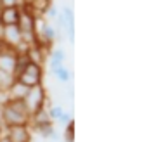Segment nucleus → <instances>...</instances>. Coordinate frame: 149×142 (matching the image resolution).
Here are the masks:
<instances>
[{
  "mask_svg": "<svg viewBox=\"0 0 149 142\" xmlns=\"http://www.w3.org/2000/svg\"><path fill=\"white\" fill-rule=\"evenodd\" d=\"M2 125L3 128L14 125H30V114L23 99H7L2 102Z\"/></svg>",
  "mask_w": 149,
  "mask_h": 142,
  "instance_id": "nucleus-1",
  "label": "nucleus"
},
{
  "mask_svg": "<svg viewBox=\"0 0 149 142\" xmlns=\"http://www.w3.org/2000/svg\"><path fill=\"white\" fill-rule=\"evenodd\" d=\"M24 106L28 109V114H35L40 109H43L47 104V94H45V88L43 85H35V87H30L24 99H23Z\"/></svg>",
  "mask_w": 149,
  "mask_h": 142,
  "instance_id": "nucleus-2",
  "label": "nucleus"
},
{
  "mask_svg": "<svg viewBox=\"0 0 149 142\" xmlns=\"http://www.w3.org/2000/svg\"><path fill=\"white\" fill-rule=\"evenodd\" d=\"M23 85L26 87H35V85H42V80H43V70L40 64L35 63H28L26 68L17 74V78Z\"/></svg>",
  "mask_w": 149,
  "mask_h": 142,
  "instance_id": "nucleus-3",
  "label": "nucleus"
},
{
  "mask_svg": "<svg viewBox=\"0 0 149 142\" xmlns=\"http://www.w3.org/2000/svg\"><path fill=\"white\" fill-rule=\"evenodd\" d=\"M0 38L2 42H5L7 45L17 49L21 52V45H23V33L19 30L17 24H10V26H0Z\"/></svg>",
  "mask_w": 149,
  "mask_h": 142,
  "instance_id": "nucleus-4",
  "label": "nucleus"
},
{
  "mask_svg": "<svg viewBox=\"0 0 149 142\" xmlns=\"http://www.w3.org/2000/svg\"><path fill=\"white\" fill-rule=\"evenodd\" d=\"M3 135H5L10 142H31V130H30V125L5 127Z\"/></svg>",
  "mask_w": 149,
  "mask_h": 142,
  "instance_id": "nucleus-5",
  "label": "nucleus"
},
{
  "mask_svg": "<svg viewBox=\"0 0 149 142\" xmlns=\"http://www.w3.org/2000/svg\"><path fill=\"white\" fill-rule=\"evenodd\" d=\"M21 16V7H3L0 9V26L17 24Z\"/></svg>",
  "mask_w": 149,
  "mask_h": 142,
  "instance_id": "nucleus-6",
  "label": "nucleus"
},
{
  "mask_svg": "<svg viewBox=\"0 0 149 142\" xmlns=\"http://www.w3.org/2000/svg\"><path fill=\"white\" fill-rule=\"evenodd\" d=\"M61 14L64 17V24H66V30L64 31L68 35V40H70V43H73L74 42V12L70 5H64L61 9Z\"/></svg>",
  "mask_w": 149,
  "mask_h": 142,
  "instance_id": "nucleus-7",
  "label": "nucleus"
},
{
  "mask_svg": "<svg viewBox=\"0 0 149 142\" xmlns=\"http://www.w3.org/2000/svg\"><path fill=\"white\" fill-rule=\"evenodd\" d=\"M28 88H30V87H26V85H23L19 80H16V81L9 87V90H7V99H24Z\"/></svg>",
  "mask_w": 149,
  "mask_h": 142,
  "instance_id": "nucleus-8",
  "label": "nucleus"
},
{
  "mask_svg": "<svg viewBox=\"0 0 149 142\" xmlns=\"http://www.w3.org/2000/svg\"><path fill=\"white\" fill-rule=\"evenodd\" d=\"M64 59H66V52H64V49H56V50H52V54H50V59H49L50 73L56 70V68L63 66V64H64Z\"/></svg>",
  "mask_w": 149,
  "mask_h": 142,
  "instance_id": "nucleus-9",
  "label": "nucleus"
},
{
  "mask_svg": "<svg viewBox=\"0 0 149 142\" xmlns=\"http://www.w3.org/2000/svg\"><path fill=\"white\" fill-rule=\"evenodd\" d=\"M35 132H37L38 135L43 139V141H49L54 134H56V127L52 125V121H49V123H43V125H38L33 128Z\"/></svg>",
  "mask_w": 149,
  "mask_h": 142,
  "instance_id": "nucleus-10",
  "label": "nucleus"
},
{
  "mask_svg": "<svg viewBox=\"0 0 149 142\" xmlns=\"http://www.w3.org/2000/svg\"><path fill=\"white\" fill-rule=\"evenodd\" d=\"M16 81V76L14 73H9V71H2L0 70V92H7L9 87Z\"/></svg>",
  "mask_w": 149,
  "mask_h": 142,
  "instance_id": "nucleus-11",
  "label": "nucleus"
},
{
  "mask_svg": "<svg viewBox=\"0 0 149 142\" xmlns=\"http://www.w3.org/2000/svg\"><path fill=\"white\" fill-rule=\"evenodd\" d=\"M50 74H54L61 83H70V81H71V71L68 70L64 64H63V66H59V68H56Z\"/></svg>",
  "mask_w": 149,
  "mask_h": 142,
  "instance_id": "nucleus-12",
  "label": "nucleus"
},
{
  "mask_svg": "<svg viewBox=\"0 0 149 142\" xmlns=\"http://www.w3.org/2000/svg\"><path fill=\"white\" fill-rule=\"evenodd\" d=\"M63 141L64 142H74V121L68 123L63 134Z\"/></svg>",
  "mask_w": 149,
  "mask_h": 142,
  "instance_id": "nucleus-13",
  "label": "nucleus"
},
{
  "mask_svg": "<svg viewBox=\"0 0 149 142\" xmlns=\"http://www.w3.org/2000/svg\"><path fill=\"white\" fill-rule=\"evenodd\" d=\"M63 107L61 106H50L49 109H47V113H49V118L52 120V121H56V120H59V116L63 114Z\"/></svg>",
  "mask_w": 149,
  "mask_h": 142,
  "instance_id": "nucleus-14",
  "label": "nucleus"
},
{
  "mask_svg": "<svg viewBox=\"0 0 149 142\" xmlns=\"http://www.w3.org/2000/svg\"><path fill=\"white\" fill-rule=\"evenodd\" d=\"M23 0H0V9L3 7H23Z\"/></svg>",
  "mask_w": 149,
  "mask_h": 142,
  "instance_id": "nucleus-15",
  "label": "nucleus"
},
{
  "mask_svg": "<svg viewBox=\"0 0 149 142\" xmlns=\"http://www.w3.org/2000/svg\"><path fill=\"white\" fill-rule=\"evenodd\" d=\"M59 12H57V7L54 5V3H50L49 7H47V10L43 12V16L47 17V19H56V16H57Z\"/></svg>",
  "mask_w": 149,
  "mask_h": 142,
  "instance_id": "nucleus-16",
  "label": "nucleus"
},
{
  "mask_svg": "<svg viewBox=\"0 0 149 142\" xmlns=\"http://www.w3.org/2000/svg\"><path fill=\"white\" fill-rule=\"evenodd\" d=\"M63 127H66L68 123H71L73 121V118H71V113H66V111H63V114L59 116V120H57Z\"/></svg>",
  "mask_w": 149,
  "mask_h": 142,
  "instance_id": "nucleus-17",
  "label": "nucleus"
},
{
  "mask_svg": "<svg viewBox=\"0 0 149 142\" xmlns=\"http://www.w3.org/2000/svg\"><path fill=\"white\" fill-rule=\"evenodd\" d=\"M56 24H57V28H59V30H66V24H64V17H63V14H61V12L56 16Z\"/></svg>",
  "mask_w": 149,
  "mask_h": 142,
  "instance_id": "nucleus-18",
  "label": "nucleus"
},
{
  "mask_svg": "<svg viewBox=\"0 0 149 142\" xmlns=\"http://www.w3.org/2000/svg\"><path fill=\"white\" fill-rule=\"evenodd\" d=\"M0 142H10V141H9V139H7L5 135H2V137H0Z\"/></svg>",
  "mask_w": 149,
  "mask_h": 142,
  "instance_id": "nucleus-19",
  "label": "nucleus"
},
{
  "mask_svg": "<svg viewBox=\"0 0 149 142\" xmlns=\"http://www.w3.org/2000/svg\"><path fill=\"white\" fill-rule=\"evenodd\" d=\"M3 130H5V128H3V125H2V123H0V137H2V135H3Z\"/></svg>",
  "mask_w": 149,
  "mask_h": 142,
  "instance_id": "nucleus-20",
  "label": "nucleus"
},
{
  "mask_svg": "<svg viewBox=\"0 0 149 142\" xmlns=\"http://www.w3.org/2000/svg\"><path fill=\"white\" fill-rule=\"evenodd\" d=\"M31 2H33V0H23V3H24V5H30Z\"/></svg>",
  "mask_w": 149,
  "mask_h": 142,
  "instance_id": "nucleus-21",
  "label": "nucleus"
},
{
  "mask_svg": "<svg viewBox=\"0 0 149 142\" xmlns=\"http://www.w3.org/2000/svg\"><path fill=\"white\" fill-rule=\"evenodd\" d=\"M0 123H2V104H0Z\"/></svg>",
  "mask_w": 149,
  "mask_h": 142,
  "instance_id": "nucleus-22",
  "label": "nucleus"
},
{
  "mask_svg": "<svg viewBox=\"0 0 149 142\" xmlns=\"http://www.w3.org/2000/svg\"><path fill=\"white\" fill-rule=\"evenodd\" d=\"M31 142H33V141H31ZM35 142H43V141H35Z\"/></svg>",
  "mask_w": 149,
  "mask_h": 142,
  "instance_id": "nucleus-23",
  "label": "nucleus"
},
{
  "mask_svg": "<svg viewBox=\"0 0 149 142\" xmlns=\"http://www.w3.org/2000/svg\"><path fill=\"white\" fill-rule=\"evenodd\" d=\"M43 142H52V141H43Z\"/></svg>",
  "mask_w": 149,
  "mask_h": 142,
  "instance_id": "nucleus-24",
  "label": "nucleus"
}]
</instances>
